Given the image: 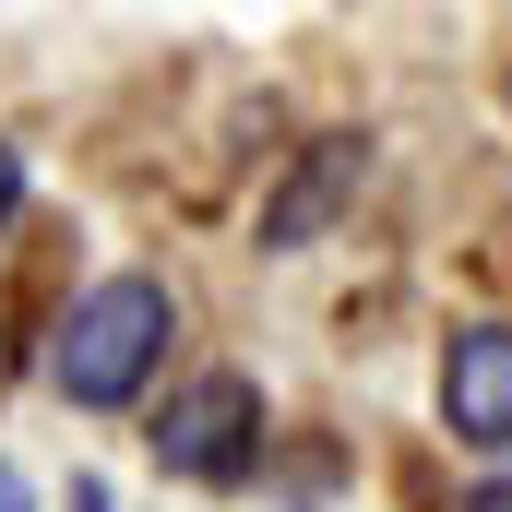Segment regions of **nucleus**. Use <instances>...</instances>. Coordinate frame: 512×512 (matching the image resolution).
<instances>
[{
    "mask_svg": "<svg viewBox=\"0 0 512 512\" xmlns=\"http://www.w3.org/2000/svg\"><path fill=\"white\" fill-rule=\"evenodd\" d=\"M441 429L477 453H512V322H465L441 346Z\"/></svg>",
    "mask_w": 512,
    "mask_h": 512,
    "instance_id": "nucleus-3",
    "label": "nucleus"
},
{
    "mask_svg": "<svg viewBox=\"0 0 512 512\" xmlns=\"http://www.w3.org/2000/svg\"><path fill=\"white\" fill-rule=\"evenodd\" d=\"M465 512H512V477H489V489H465Z\"/></svg>",
    "mask_w": 512,
    "mask_h": 512,
    "instance_id": "nucleus-6",
    "label": "nucleus"
},
{
    "mask_svg": "<svg viewBox=\"0 0 512 512\" xmlns=\"http://www.w3.org/2000/svg\"><path fill=\"white\" fill-rule=\"evenodd\" d=\"M0 512H36V489H24V477H12V465H0Z\"/></svg>",
    "mask_w": 512,
    "mask_h": 512,
    "instance_id": "nucleus-7",
    "label": "nucleus"
},
{
    "mask_svg": "<svg viewBox=\"0 0 512 512\" xmlns=\"http://www.w3.org/2000/svg\"><path fill=\"white\" fill-rule=\"evenodd\" d=\"M167 334H179V310H167L155 274H96V286L60 310V334H48V382L108 417V405H131V393L155 382Z\"/></svg>",
    "mask_w": 512,
    "mask_h": 512,
    "instance_id": "nucleus-1",
    "label": "nucleus"
},
{
    "mask_svg": "<svg viewBox=\"0 0 512 512\" xmlns=\"http://www.w3.org/2000/svg\"><path fill=\"white\" fill-rule=\"evenodd\" d=\"M12 203H24V155L0 143V227H12Z\"/></svg>",
    "mask_w": 512,
    "mask_h": 512,
    "instance_id": "nucleus-5",
    "label": "nucleus"
},
{
    "mask_svg": "<svg viewBox=\"0 0 512 512\" xmlns=\"http://www.w3.org/2000/svg\"><path fill=\"white\" fill-rule=\"evenodd\" d=\"M155 465L167 477H191V489H239L262 465V393L251 370H203V382H179L167 405H155Z\"/></svg>",
    "mask_w": 512,
    "mask_h": 512,
    "instance_id": "nucleus-2",
    "label": "nucleus"
},
{
    "mask_svg": "<svg viewBox=\"0 0 512 512\" xmlns=\"http://www.w3.org/2000/svg\"><path fill=\"white\" fill-rule=\"evenodd\" d=\"M358 191V143H310V167L262 203V251H310L322 227H334V203Z\"/></svg>",
    "mask_w": 512,
    "mask_h": 512,
    "instance_id": "nucleus-4",
    "label": "nucleus"
}]
</instances>
